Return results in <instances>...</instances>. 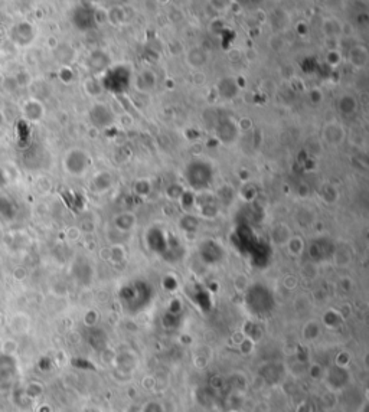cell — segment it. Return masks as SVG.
<instances>
[{"instance_id":"3","label":"cell","mask_w":369,"mask_h":412,"mask_svg":"<svg viewBox=\"0 0 369 412\" xmlns=\"http://www.w3.org/2000/svg\"><path fill=\"white\" fill-rule=\"evenodd\" d=\"M247 285H248V281H247V277H245V275H238V277L235 278V288H236L238 291H244V290L247 288Z\"/></svg>"},{"instance_id":"2","label":"cell","mask_w":369,"mask_h":412,"mask_svg":"<svg viewBox=\"0 0 369 412\" xmlns=\"http://www.w3.org/2000/svg\"><path fill=\"white\" fill-rule=\"evenodd\" d=\"M270 46L274 50H281L283 46H284V42H283V39L280 36L274 35V36L270 38Z\"/></svg>"},{"instance_id":"1","label":"cell","mask_w":369,"mask_h":412,"mask_svg":"<svg viewBox=\"0 0 369 412\" xmlns=\"http://www.w3.org/2000/svg\"><path fill=\"white\" fill-rule=\"evenodd\" d=\"M287 248L293 255H299L303 251V239L300 236H293L287 241Z\"/></svg>"},{"instance_id":"4","label":"cell","mask_w":369,"mask_h":412,"mask_svg":"<svg viewBox=\"0 0 369 412\" xmlns=\"http://www.w3.org/2000/svg\"><path fill=\"white\" fill-rule=\"evenodd\" d=\"M284 285H285V288H288V290H293V288H294V287L297 285V278H296V277H293V275H288V277H285Z\"/></svg>"}]
</instances>
